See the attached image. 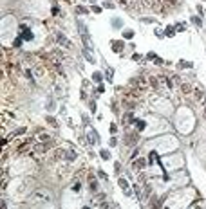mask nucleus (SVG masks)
I'll list each match as a JSON object with an SVG mask.
<instances>
[{"label":"nucleus","mask_w":206,"mask_h":209,"mask_svg":"<svg viewBox=\"0 0 206 209\" xmlns=\"http://www.w3.org/2000/svg\"><path fill=\"white\" fill-rule=\"evenodd\" d=\"M112 49H114L116 52H119V51L123 49V41H112Z\"/></svg>","instance_id":"1"},{"label":"nucleus","mask_w":206,"mask_h":209,"mask_svg":"<svg viewBox=\"0 0 206 209\" xmlns=\"http://www.w3.org/2000/svg\"><path fill=\"white\" fill-rule=\"evenodd\" d=\"M119 186H121V187H123V189H125V191L128 193V182H127L125 178H119Z\"/></svg>","instance_id":"2"},{"label":"nucleus","mask_w":206,"mask_h":209,"mask_svg":"<svg viewBox=\"0 0 206 209\" xmlns=\"http://www.w3.org/2000/svg\"><path fill=\"white\" fill-rule=\"evenodd\" d=\"M58 40H60V41H61V43H65V45H67V47H71V41H69V40H67V38H65V36H61V34H58Z\"/></svg>","instance_id":"3"},{"label":"nucleus","mask_w":206,"mask_h":209,"mask_svg":"<svg viewBox=\"0 0 206 209\" xmlns=\"http://www.w3.org/2000/svg\"><path fill=\"white\" fill-rule=\"evenodd\" d=\"M145 164H147V162H145V160H143V159H137L134 166H137V168H145Z\"/></svg>","instance_id":"4"},{"label":"nucleus","mask_w":206,"mask_h":209,"mask_svg":"<svg viewBox=\"0 0 206 209\" xmlns=\"http://www.w3.org/2000/svg\"><path fill=\"white\" fill-rule=\"evenodd\" d=\"M91 191H98V184H96V180H92V178H91Z\"/></svg>","instance_id":"5"},{"label":"nucleus","mask_w":206,"mask_h":209,"mask_svg":"<svg viewBox=\"0 0 206 209\" xmlns=\"http://www.w3.org/2000/svg\"><path fill=\"white\" fill-rule=\"evenodd\" d=\"M123 36H125V38H132V36H134V31H130V29H128V31L123 33Z\"/></svg>","instance_id":"6"},{"label":"nucleus","mask_w":206,"mask_h":209,"mask_svg":"<svg viewBox=\"0 0 206 209\" xmlns=\"http://www.w3.org/2000/svg\"><path fill=\"white\" fill-rule=\"evenodd\" d=\"M92 79H94V81H101V74H99V72H96V74L92 76Z\"/></svg>","instance_id":"7"},{"label":"nucleus","mask_w":206,"mask_h":209,"mask_svg":"<svg viewBox=\"0 0 206 209\" xmlns=\"http://www.w3.org/2000/svg\"><path fill=\"white\" fill-rule=\"evenodd\" d=\"M183 92H192V87L190 85H183Z\"/></svg>","instance_id":"8"},{"label":"nucleus","mask_w":206,"mask_h":209,"mask_svg":"<svg viewBox=\"0 0 206 209\" xmlns=\"http://www.w3.org/2000/svg\"><path fill=\"white\" fill-rule=\"evenodd\" d=\"M101 157H103V159H109L110 155H109V152H105V150H101Z\"/></svg>","instance_id":"9"},{"label":"nucleus","mask_w":206,"mask_h":209,"mask_svg":"<svg viewBox=\"0 0 206 209\" xmlns=\"http://www.w3.org/2000/svg\"><path fill=\"white\" fill-rule=\"evenodd\" d=\"M166 36H174V29H172V27L166 29Z\"/></svg>","instance_id":"10"},{"label":"nucleus","mask_w":206,"mask_h":209,"mask_svg":"<svg viewBox=\"0 0 206 209\" xmlns=\"http://www.w3.org/2000/svg\"><path fill=\"white\" fill-rule=\"evenodd\" d=\"M137 128H139V130H143V128H145V123L139 121V123H137Z\"/></svg>","instance_id":"11"},{"label":"nucleus","mask_w":206,"mask_h":209,"mask_svg":"<svg viewBox=\"0 0 206 209\" xmlns=\"http://www.w3.org/2000/svg\"><path fill=\"white\" fill-rule=\"evenodd\" d=\"M80 187H81V186H80V182H78V184H74V187H72V189L78 193V191H80Z\"/></svg>","instance_id":"12"},{"label":"nucleus","mask_w":206,"mask_h":209,"mask_svg":"<svg viewBox=\"0 0 206 209\" xmlns=\"http://www.w3.org/2000/svg\"><path fill=\"white\" fill-rule=\"evenodd\" d=\"M143 2H145V6H152V4H154V0H143Z\"/></svg>","instance_id":"13"},{"label":"nucleus","mask_w":206,"mask_h":209,"mask_svg":"<svg viewBox=\"0 0 206 209\" xmlns=\"http://www.w3.org/2000/svg\"><path fill=\"white\" fill-rule=\"evenodd\" d=\"M47 121H49V123H51V124H53V126H56V121H54V119H53V117H49V119H47Z\"/></svg>","instance_id":"14"}]
</instances>
